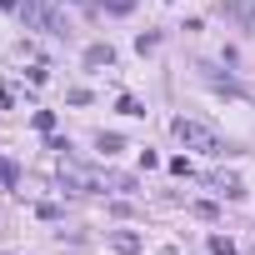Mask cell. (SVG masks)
I'll return each mask as SVG.
<instances>
[{
  "label": "cell",
  "instance_id": "cell-5",
  "mask_svg": "<svg viewBox=\"0 0 255 255\" xmlns=\"http://www.w3.org/2000/svg\"><path fill=\"white\" fill-rule=\"evenodd\" d=\"M110 60H115L110 45H90V50H85V65H110Z\"/></svg>",
  "mask_w": 255,
  "mask_h": 255
},
{
  "label": "cell",
  "instance_id": "cell-11",
  "mask_svg": "<svg viewBox=\"0 0 255 255\" xmlns=\"http://www.w3.org/2000/svg\"><path fill=\"white\" fill-rule=\"evenodd\" d=\"M0 10H20V0H0Z\"/></svg>",
  "mask_w": 255,
  "mask_h": 255
},
{
  "label": "cell",
  "instance_id": "cell-2",
  "mask_svg": "<svg viewBox=\"0 0 255 255\" xmlns=\"http://www.w3.org/2000/svg\"><path fill=\"white\" fill-rule=\"evenodd\" d=\"M25 25H35V30H55V35H65L60 30V20H55V10H45L40 0H20V10H15Z\"/></svg>",
  "mask_w": 255,
  "mask_h": 255
},
{
  "label": "cell",
  "instance_id": "cell-4",
  "mask_svg": "<svg viewBox=\"0 0 255 255\" xmlns=\"http://www.w3.org/2000/svg\"><path fill=\"white\" fill-rule=\"evenodd\" d=\"M225 10H230V15L240 20V25H250V20H255V5H250V0H230Z\"/></svg>",
  "mask_w": 255,
  "mask_h": 255
},
{
  "label": "cell",
  "instance_id": "cell-9",
  "mask_svg": "<svg viewBox=\"0 0 255 255\" xmlns=\"http://www.w3.org/2000/svg\"><path fill=\"white\" fill-rule=\"evenodd\" d=\"M35 130H40V135L55 130V110H35Z\"/></svg>",
  "mask_w": 255,
  "mask_h": 255
},
{
  "label": "cell",
  "instance_id": "cell-10",
  "mask_svg": "<svg viewBox=\"0 0 255 255\" xmlns=\"http://www.w3.org/2000/svg\"><path fill=\"white\" fill-rule=\"evenodd\" d=\"M210 255H235V240H225V235H210Z\"/></svg>",
  "mask_w": 255,
  "mask_h": 255
},
{
  "label": "cell",
  "instance_id": "cell-6",
  "mask_svg": "<svg viewBox=\"0 0 255 255\" xmlns=\"http://www.w3.org/2000/svg\"><path fill=\"white\" fill-rule=\"evenodd\" d=\"M115 110H120V115H145V105H140L135 95H120V100H115Z\"/></svg>",
  "mask_w": 255,
  "mask_h": 255
},
{
  "label": "cell",
  "instance_id": "cell-12",
  "mask_svg": "<svg viewBox=\"0 0 255 255\" xmlns=\"http://www.w3.org/2000/svg\"><path fill=\"white\" fill-rule=\"evenodd\" d=\"M65 5H75V0H65Z\"/></svg>",
  "mask_w": 255,
  "mask_h": 255
},
{
  "label": "cell",
  "instance_id": "cell-8",
  "mask_svg": "<svg viewBox=\"0 0 255 255\" xmlns=\"http://www.w3.org/2000/svg\"><path fill=\"white\" fill-rule=\"evenodd\" d=\"M20 180V170H15V160H5V155H0V185H15Z\"/></svg>",
  "mask_w": 255,
  "mask_h": 255
},
{
  "label": "cell",
  "instance_id": "cell-3",
  "mask_svg": "<svg viewBox=\"0 0 255 255\" xmlns=\"http://www.w3.org/2000/svg\"><path fill=\"white\" fill-rule=\"evenodd\" d=\"M110 245H115L120 255H135V250H140V235H130V230H115V235H110Z\"/></svg>",
  "mask_w": 255,
  "mask_h": 255
},
{
  "label": "cell",
  "instance_id": "cell-7",
  "mask_svg": "<svg viewBox=\"0 0 255 255\" xmlns=\"http://www.w3.org/2000/svg\"><path fill=\"white\" fill-rule=\"evenodd\" d=\"M95 145H100V150H105V155H115V150H125V140H120V135H105V130H100V135H95Z\"/></svg>",
  "mask_w": 255,
  "mask_h": 255
},
{
  "label": "cell",
  "instance_id": "cell-1",
  "mask_svg": "<svg viewBox=\"0 0 255 255\" xmlns=\"http://www.w3.org/2000/svg\"><path fill=\"white\" fill-rule=\"evenodd\" d=\"M170 130H175V140H180L185 150H200V155H225V150H230V145L210 130V125H200V120H185V115H180Z\"/></svg>",
  "mask_w": 255,
  "mask_h": 255
}]
</instances>
